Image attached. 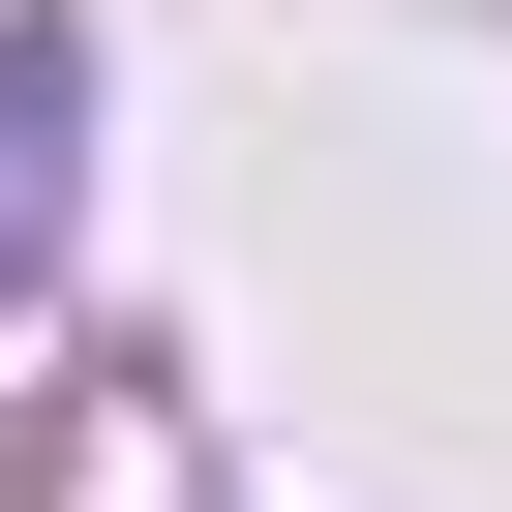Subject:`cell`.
<instances>
[{
    "label": "cell",
    "mask_w": 512,
    "mask_h": 512,
    "mask_svg": "<svg viewBox=\"0 0 512 512\" xmlns=\"http://www.w3.org/2000/svg\"><path fill=\"white\" fill-rule=\"evenodd\" d=\"M61 151H91V61L0 31V302H31V241H61Z\"/></svg>",
    "instance_id": "obj_1"
}]
</instances>
